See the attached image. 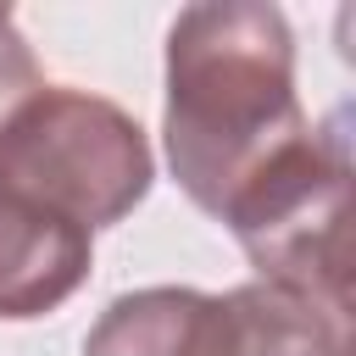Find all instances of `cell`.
<instances>
[{"label":"cell","mask_w":356,"mask_h":356,"mask_svg":"<svg viewBox=\"0 0 356 356\" xmlns=\"http://www.w3.org/2000/svg\"><path fill=\"white\" fill-rule=\"evenodd\" d=\"M83 356H222V295L184 284L117 295L89 328Z\"/></svg>","instance_id":"8992f818"},{"label":"cell","mask_w":356,"mask_h":356,"mask_svg":"<svg viewBox=\"0 0 356 356\" xmlns=\"http://www.w3.org/2000/svg\"><path fill=\"white\" fill-rule=\"evenodd\" d=\"M156 161L145 128L117 106L72 83H39L0 122V184L22 189L44 211L83 234L122 222L150 195Z\"/></svg>","instance_id":"7a4b0ae2"},{"label":"cell","mask_w":356,"mask_h":356,"mask_svg":"<svg viewBox=\"0 0 356 356\" xmlns=\"http://www.w3.org/2000/svg\"><path fill=\"white\" fill-rule=\"evenodd\" d=\"M295 100V39L256 0L184 6L167 28L161 139L184 195L222 222L234 195L306 134Z\"/></svg>","instance_id":"6da1fadb"},{"label":"cell","mask_w":356,"mask_h":356,"mask_svg":"<svg viewBox=\"0 0 356 356\" xmlns=\"http://www.w3.org/2000/svg\"><path fill=\"white\" fill-rule=\"evenodd\" d=\"M350 306L250 278L222 295V356H356Z\"/></svg>","instance_id":"5b68a950"},{"label":"cell","mask_w":356,"mask_h":356,"mask_svg":"<svg viewBox=\"0 0 356 356\" xmlns=\"http://www.w3.org/2000/svg\"><path fill=\"white\" fill-rule=\"evenodd\" d=\"M89 234L0 184V323L56 312L89 278Z\"/></svg>","instance_id":"277c9868"},{"label":"cell","mask_w":356,"mask_h":356,"mask_svg":"<svg viewBox=\"0 0 356 356\" xmlns=\"http://www.w3.org/2000/svg\"><path fill=\"white\" fill-rule=\"evenodd\" d=\"M39 83H44V78H39V61H33L28 39L17 33L11 11L0 6V122H6V117H11V106H17V100H28Z\"/></svg>","instance_id":"52a82bcc"},{"label":"cell","mask_w":356,"mask_h":356,"mask_svg":"<svg viewBox=\"0 0 356 356\" xmlns=\"http://www.w3.org/2000/svg\"><path fill=\"white\" fill-rule=\"evenodd\" d=\"M256 278L306 295L350 300V139L345 117L312 122L284 156H273L222 211Z\"/></svg>","instance_id":"3957f363"}]
</instances>
